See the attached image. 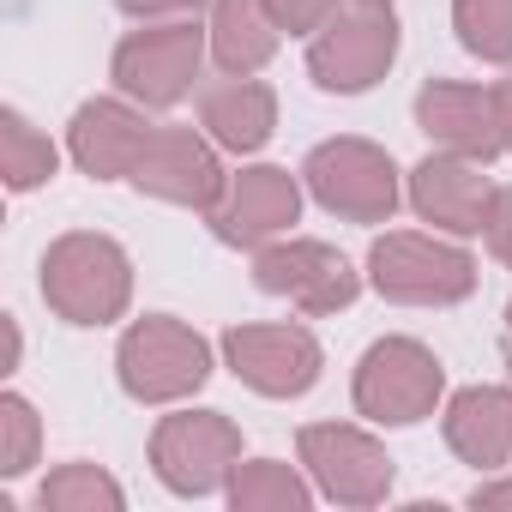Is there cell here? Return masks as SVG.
Here are the masks:
<instances>
[{
    "instance_id": "obj_1",
    "label": "cell",
    "mask_w": 512,
    "mask_h": 512,
    "mask_svg": "<svg viewBox=\"0 0 512 512\" xmlns=\"http://www.w3.org/2000/svg\"><path fill=\"white\" fill-rule=\"evenodd\" d=\"M43 302L67 326H115L133 302V260L103 229H67L43 253Z\"/></svg>"
},
{
    "instance_id": "obj_2",
    "label": "cell",
    "mask_w": 512,
    "mask_h": 512,
    "mask_svg": "<svg viewBox=\"0 0 512 512\" xmlns=\"http://www.w3.org/2000/svg\"><path fill=\"white\" fill-rule=\"evenodd\" d=\"M368 284L398 308H458L464 296H476V260L458 241L422 229H386L368 247Z\"/></svg>"
},
{
    "instance_id": "obj_3",
    "label": "cell",
    "mask_w": 512,
    "mask_h": 512,
    "mask_svg": "<svg viewBox=\"0 0 512 512\" xmlns=\"http://www.w3.org/2000/svg\"><path fill=\"white\" fill-rule=\"evenodd\" d=\"M115 374L133 404H181L211 380V344L175 314H145L121 332Z\"/></svg>"
},
{
    "instance_id": "obj_4",
    "label": "cell",
    "mask_w": 512,
    "mask_h": 512,
    "mask_svg": "<svg viewBox=\"0 0 512 512\" xmlns=\"http://www.w3.org/2000/svg\"><path fill=\"white\" fill-rule=\"evenodd\" d=\"M350 398L374 428H416L446 404V368L422 338H380L362 350Z\"/></svg>"
},
{
    "instance_id": "obj_5",
    "label": "cell",
    "mask_w": 512,
    "mask_h": 512,
    "mask_svg": "<svg viewBox=\"0 0 512 512\" xmlns=\"http://www.w3.org/2000/svg\"><path fill=\"white\" fill-rule=\"evenodd\" d=\"M398 19L392 7H368V0H350L338 7L314 37H308V79L326 91V97H362L374 91L392 61H398Z\"/></svg>"
},
{
    "instance_id": "obj_6",
    "label": "cell",
    "mask_w": 512,
    "mask_h": 512,
    "mask_svg": "<svg viewBox=\"0 0 512 512\" xmlns=\"http://www.w3.org/2000/svg\"><path fill=\"white\" fill-rule=\"evenodd\" d=\"M205 55H211V31H199V19H163V25H139L115 43L109 79L139 109H175L199 85Z\"/></svg>"
},
{
    "instance_id": "obj_7",
    "label": "cell",
    "mask_w": 512,
    "mask_h": 512,
    "mask_svg": "<svg viewBox=\"0 0 512 512\" xmlns=\"http://www.w3.org/2000/svg\"><path fill=\"white\" fill-rule=\"evenodd\" d=\"M302 187L344 223H392V211L404 205L392 151H380L374 139H356V133L314 145L302 163Z\"/></svg>"
},
{
    "instance_id": "obj_8",
    "label": "cell",
    "mask_w": 512,
    "mask_h": 512,
    "mask_svg": "<svg viewBox=\"0 0 512 512\" xmlns=\"http://www.w3.org/2000/svg\"><path fill=\"white\" fill-rule=\"evenodd\" d=\"M235 464H241V428L223 410H175L151 428V470L181 500L223 494Z\"/></svg>"
},
{
    "instance_id": "obj_9",
    "label": "cell",
    "mask_w": 512,
    "mask_h": 512,
    "mask_svg": "<svg viewBox=\"0 0 512 512\" xmlns=\"http://www.w3.org/2000/svg\"><path fill=\"white\" fill-rule=\"evenodd\" d=\"M253 284H260L266 296H284L308 320L344 314L362 296V272L344 260L332 241H314V235H278V241H266L260 253H253Z\"/></svg>"
},
{
    "instance_id": "obj_10",
    "label": "cell",
    "mask_w": 512,
    "mask_h": 512,
    "mask_svg": "<svg viewBox=\"0 0 512 512\" xmlns=\"http://www.w3.org/2000/svg\"><path fill=\"white\" fill-rule=\"evenodd\" d=\"M296 458L314 476V488L338 506H380L392 494V458L356 422H308L296 434Z\"/></svg>"
},
{
    "instance_id": "obj_11",
    "label": "cell",
    "mask_w": 512,
    "mask_h": 512,
    "mask_svg": "<svg viewBox=\"0 0 512 512\" xmlns=\"http://www.w3.org/2000/svg\"><path fill=\"white\" fill-rule=\"evenodd\" d=\"M223 368L260 398H302L326 374V350L308 326H229Z\"/></svg>"
},
{
    "instance_id": "obj_12",
    "label": "cell",
    "mask_w": 512,
    "mask_h": 512,
    "mask_svg": "<svg viewBox=\"0 0 512 512\" xmlns=\"http://www.w3.org/2000/svg\"><path fill=\"white\" fill-rule=\"evenodd\" d=\"M133 187L145 199H163V205H181V211H205L223 199L229 175L217 163V139L205 127H157L151 145L139 151L133 163Z\"/></svg>"
},
{
    "instance_id": "obj_13",
    "label": "cell",
    "mask_w": 512,
    "mask_h": 512,
    "mask_svg": "<svg viewBox=\"0 0 512 512\" xmlns=\"http://www.w3.org/2000/svg\"><path fill=\"white\" fill-rule=\"evenodd\" d=\"M296 217H302V175H290L284 163H247L241 175H229L223 199L211 205V235L223 247L260 253L266 241L290 235Z\"/></svg>"
},
{
    "instance_id": "obj_14",
    "label": "cell",
    "mask_w": 512,
    "mask_h": 512,
    "mask_svg": "<svg viewBox=\"0 0 512 512\" xmlns=\"http://www.w3.org/2000/svg\"><path fill=\"white\" fill-rule=\"evenodd\" d=\"M410 211L446 235H482L488 229V211H494V181H488V163L476 157H458V151H428L416 169H410Z\"/></svg>"
},
{
    "instance_id": "obj_15",
    "label": "cell",
    "mask_w": 512,
    "mask_h": 512,
    "mask_svg": "<svg viewBox=\"0 0 512 512\" xmlns=\"http://www.w3.org/2000/svg\"><path fill=\"white\" fill-rule=\"evenodd\" d=\"M151 121L133 97H91L73 109L67 121V157L91 175V181H133L139 151L151 145Z\"/></svg>"
},
{
    "instance_id": "obj_16",
    "label": "cell",
    "mask_w": 512,
    "mask_h": 512,
    "mask_svg": "<svg viewBox=\"0 0 512 512\" xmlns=\"http://www.w3.org/2000/svg\"><path fill=\"white\" fill-rule=\"evenodd\" d=\"M416 127L428 133L434 151H458V157H476V163H494V157L506 151L494 91H482V85L428 79V85L416 91Z\"/></svg>"
},
{
    "instance_id": "obj_17",
    "label": "cell",
    "mask_w": 512,
    "mask_h": 512,
    "mask_svg": "<svg viewBox=\"0 0 512 512\" xmlns=\"http://www.w3.org/2000/svg\"><path fill=\"white\" fill-rule=\"evenodd\" d=\"M199 127L217 139V151L253 157L278 133V91L253 73H223V79L199 85Z\"/></svg>"
},
{
    "instance_id": "obj_18",
    "label": "cell",
    "mask_w": 512,
    "mask_h": 512,
    "mask_svg": "<svg viewBox=\"0 0 512 512\" xmlns=\"http://www.w3.org/2000/svg\"><path fill=\"white\" fill-rule=\"evenodd\" d=\"M440 434H446L452 458H464L476 470L512 464V392L506 386H464V392H452L446 410H440Z\"/></svg>"
},
{
    "instance_id": "obj_19",
    "label": "cell",
    "mask_w": 512,
    "mask_h": 512,
    "mask_svg": "<svg viewBox=\"0 0 512 512\" xmlns=\"http://www.w3.org/2000/svg\"><path fill=\"white\" fill-rule=\"evenodd\" d=\"M284 31L266 0H211V61L217 73H260L278 55Z\"/></svg>"
},
{
    "instance_id": "obj_20",
    "label": "cell",
    "mask_w": 512,
    "mask_h": 512,
    "mask_svg": "<svg viewBox=\"0 0 512 512\" xmlns=\"http://www.w3.org/2000/svg\"><path fill=\"white\" fill-rule=\"evenodd\" d=\"M314 494H320L314 476H302L284 458H241L235 476H229V488H223V500L235 512H308Z\"/></svg>"
},
{
    "instance_id": "obj_21",
    "label": "cell",
    "mask_w": 512,
    "mask_h": 512,
    "mask_svg": "<svg viewBox=\"0 0 512 512\" xmlns=\"http://www.w3.org/2000/svg\"><path fill=\"white\" fill-rule=\"evenodd\" d=\"M37 506H43V512H121V506H127V488H121L103 464L73 458V464H61V470L43 476Z\"/></svg>"
},
{
    "instance_id": "obj_22",
    "label": "cell",
    "mask_w": 512,
    "mask_h": 512,
    "mask_svg": "<svg viewBox=\"0 0 512 512\" xmlns=\"http://www.w3.org/2000/svg\"><path fill=\"white\" fill-rule=\"evenodd\" d=\"M0 169H7V187H13V193H31V187L55 181L61 151H55V139L37 133L19 109H0Z\"/></svg>"
},
{
    "instance_id": "obj_23",
    "label": "cell",
    "mask_w": 512,
    "mask_h": 512,
    "mask_svg": "<svg viewBox=\"0 0 512 512\" xmlns=\"http://www.w3.org/2000/svg\"><path fill=\"white\" fill-rule=\"evenodd\" d=\"M452 31L476 61L512 67V0H452Z\"/></svg>"
},
{
    "instance_id": "obj_24",
    "label": "cell",
    "mask_w": 512,
    "mask_h": 512,
    "mask_svg": "<svg viewBox=\"0 0 512 512\" xmlns=\"http://www.w3.org/2000/svg\"><path fill=\"white\" fill-rule=\"evenodd\" d=\"M43 452V422L31 410V398L7 392L0 398V476H25Z\"/></svg>"
},
{
    "instance_id": "obj_25",
    "label": "cell",
    "mask_w": 512,
    "mask_h": 512,
    "mask_svg": "<svg viewBox=\"0 0 512 512\" xmlns=\"http://www.w3.org/2000/svg\"><path fill=\"white\" fill-rule=\"evenodd\" d=\"M266 7H272V19H278L284 37H314L338 13V0H266Z\"/></svg>"
},
{
    "instance_id": "obj_26",
    "label": "cell",
    "mask_w": 512,
    "mask_h": 512,
    "mask_svg": "<svg viewBox=\"0 0 512 512\" xmlns=\"http://www.w3.org/2000/svg\"><path fill=\"white\" fill-rule=\"evenodd\" d=\"M115 7L139 25H163V19H199V7H211V0H115Z\"/></svg>"
},
{
    "instance_id": "obj_27",
    "label": "cell",
    "mask_w": 512,
    "mask_h": 512,
    "mask_svg": "<svg viewBox=\"0 0 512 512\" xmlns=\"http://www.w3.org/2000/svg\"><path fill=\"white\" fill-rule=\"evenodd\" d=\"M482 235H488V253L512 272V187L494 193V211H488V229H482Z\"/></svg>"
},
{
    "instance_id": "obj_28",
    "label": "cell",
    "mask_w": 512,
    "mask_h": 512,
    "mask_svg": "<svg viewBox=\"0 0 512 512\" xmlns=\"http://www.w3.org/2000/svg\"><path fill=\"white\" fill-rule=\"evenodd\" d=\"M470 506H476V512H494V506H512V482H476V494H470Z\"/></svg>"
},
{
    "instance_id": "obj_29",
    "label": "cell",
    "mask_w": 512,
    "mask_h": 512,
    "mask_svg": "<svg viewBox=\"0 0 512 512\" xmlns=\"http://www.w3.org/2000/svg\"><path fill=\"white\" fill-rule=\"evenodd\" d=\"M494 109H500V139H506V157H512V73L494 85Z\"/></svg>"
},
{
    "instance_id": "obj_30",
    "label": "cell",
    "mask_w": 512,
    "mask_h": 512,
    "mask_svg": "<svg viewBox=\"0 0 512 512\" xmlns=\"http://www.w3.org/2000/svg\"><path fill=\"white\" fill-rule=\"evenodd\" d=\"M500 362H506V374H512V302H506V320H500Z\"/></svg>"
},
{
    "instance_id": "obj_31",
    "label": "cell",
    "mask_w": 512,
    "mask_h": 512,
    "mask_svg": "<svg viewBox=\"0 0 512 512\" xmlns=\"http://www.w3.org/2000/svg\"><path fill=\"white\" fill-rule=\"evenodd\" d=\"M368 7H392V0H368Z\"/></svg>"
}]
</instances>
